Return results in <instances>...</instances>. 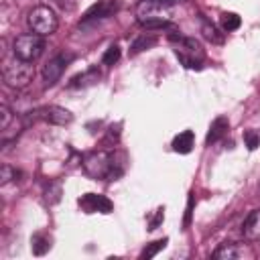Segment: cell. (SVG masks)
Instances as JSON below:
<instances>
[{
  "instance_id": "6da1fadb",
  "label": "cell",
  "mask_w": 260,
  "mask_h": 260,
  "mask_svg": "<svg viewBox=\"0 0 260 260\" xmlns=\"http://www.w3.org/2000/svg\"><path fill=\"white\" fill-rule=\"evenodd\" d=\"M179 0H140L136 6V20L144 28H165L175 18Z\"/></svg>"
},
{
  "instance_id": "7a4b0ae2",
  "label": "cell",
  "mask_w": 260,
  "mask_h": 260,
  "mask_svg": "<svg viewBox=\"0 0 260 260\" xmlns=\"http://www.w3.org/2000/svg\"><path fill=\"white\" fill-rule=\"evenodd\" d=\"M81 167L87 177L91 179H108L116 181L124 173V162H118L116 154L106 152V150H93L87 152L81 158Z\"/></svg>"
},
{
  "instance_id": "3957f363",
  "label": "cell",
  "mask_w": 260,
  "mask_h": 260,
  "mask_svg": "<svg viewBox=\"0 0 260 260\" xmlns=\"http://www.w3.org/2000/svg\"><path fill=\"white\" fill-rule=\"evenodd\" d=\"M169 39L177 41L175 55L187 69H201V65L205 61V51L199 41H195L191 37H181V35H169Z\"/></svg>"
},
{
  "instance_id": "277c9868",
  "label": "cell",
  "mask_w": 260,
  "mask_h": 260,
  "mask_svg": "<svg viewBox=\"0 0 260 260\" xmlns=\"http://www.w3.org/2000/svg\"><path fill=\"white\" fill-rule=\"evenodd\" d=\"M32 77H35L32 61L14 57L12 61H8L4 65V81H6V85H10L14 89H24L26 85H30Z\"/></svg>"
},
{
  "instance_id": "5b68a950",
  "label": "cell",
  "mask_w": 260,
  "mask_h": 260,
  "mask_svg": "<svg viewBox=\"0 0 260 260\" xmlns=\"http://www.w3.org/2000/svg\"><path fill=\"white\" fill-rule=\"evenodd\" d=\"M28 26L32 32L41 35V37H49L57 30L59 26V18L55 14V10L51 6H45V4H39L35 6L30 12H28Z\"/></svg>"
},
{
  "instance_id": "8992f818",
  "label": "cell",
  "mask_w": 260,
  "mask_h": 260,
  "mask_svg": "<svg viewBox=\"0 0 260 260\" xmlns=\"http://www.w3.org/2000/svg\"><path fill=\"white\" fill-rule=\"evenodd\" d=\"M45 51V39L37 32H26V35H18L12 43V53L18 59L24 61H37Z\"/></svg>"
},
{
  "instance_id": "52a82bcc",
  "label": "cell",
  "mask_w": 260,
  "mask_h": 260,
  "mask_svg": "<svg viewBox=\"0 0 260 260\" xmlns=\"http://www.w3.org/2000/svg\"><path fill=\"white\" fill-rule=\"evenodd\" d=\"M69 61H71V55L59 53V55H55L53 59H49L45 63V67H43V81H45L47 87L55 85L61 79V75H63V71H65V67H67Z\"/></svg>"
},
{
  "instance_id": "ba28073f",
  "label": "cell",
  "mask_w": 260,
  "mask_h": 260,
  "mask_svg": "<svg viewBox=\"0 0 260 260\" xmlns=\"http://www.w3.org/2000/svg\"><path fill=\"white\" fill-rule=\"evenodd\" d=\"M77 203L85 213H110L114 209V203L100 193H85L79 197Z\"/></svg>"
},
{
  "instance_id": "9c48e42d",
  "label": "cell",
  "mask_w": 260,
  "mask_h": 260,
  "mask_svg": "<svg viewBox=\"0 0 260 260\" xmlns=\"http://www.w3.org/2000/svg\"><path fill=\"white\" fill-rule=\"evenodd\" d=\"M215 260H238V258H244V256H252V252L244 246V244H238V242H223L219 244L213 254H211Z\"/></svg>"
},
{
  "instance_id": "30bf717a",
  "label": "cell",
  "mask_w": 260,
  "mask_h": 260,
  "mask_svg": "<svg viewBox=\"0 0 260 260\" xmlns=\"http://www.w3.org/2000/svg\"><path fill=\"white\" fill-rule=\"evenodd\" d=\"M116 10H118V2H116V0H104V2H100V4H93V6L85 12V16H83V24L104 20V18L112 16Z\"/></svg>"
},
{
  "instance_id": "8fae6325",
  "label": "cell",
  "mask_w": 260,
  "mask_h": 260,
  "mask_svg": "<svg viewBox=\"0 0 260 260\" xmlns=\"http://www.w3.org/2000/svg\"><path fill=\"white\" fill-rule=\"evenodd\" d=\"M242 234L248 242H258L260 240V209H252L244 223H242Z\"/></svg>"
},
{
  "instance_id": "7c38bea8",
  "label": "cell",
  "mask_w": 260,
  "mask_h": 260,
  "mask_svg": "<svg viewBox=\"0 0 260 260\" xmlns=\"http://www.w3.org/2000/svg\"><path fill=\"white\" fill-rule=\"evenodd\" d=\"M43 118L49 122V124H55V126H65V124H71L73 122V114L61 106H49L43 110Z\"/></svg>"
},
{
  "instance_id": "4fadbf2b",
  "label": "cell",
  "mask_w": 260,
  "mask_h": 260,
  "mask_svg": "<svg viewBox=\"0 0 260 260\" xmlns=\"http://www.w3.org/2000/svg\"><path fill=\"white\" fill-rule=\"evenodd\" d=\"M228 128H230L228 118H223V116L215 118V120L211 122V126H209V132H207L205 144H207V146H211V144H215L217 140H221V138L228 134Z\"/></svg>"
},
{
  "instance_id": "5bb4252c",
  "label": "cell",
  "mask_w": 260,
  "mask_h": 260,
  "mask_svg": "<svg viewBox=\"0 0 260 260\" xmlns=\"http://www.w3.org/2000/svg\"><path fill=\"white\" fill-rule=\"evenodd\" d=\"M195 146V134L193 130H183L173 138V150L179 154H189Z\"/></svg>"
},
{
  "instance_id": "9a60e30c",
  "label": "cell",
  "mask_w": 260,
  "mask_h": 260,
  "mask_svg": "<svg viewBox=\"0 0 260 260\" xmlns=\"http://www.w3.org/2000/svg\"><path fill=\"white\" fill-rule=\"evenodd\" d=\"M156 43H158L156 35H152V32H142V35H140V37H136V39H134V43L130 45V55H136V53H140V51L152 49Z\"/></svg>"
},
{
  "instance_id": "2e32d148",
  "label": "cell",
  "mask_w": 260,
  "mask_h": 260,
  "mask_svg": "<svg viewBox=\"0 0 260 260\" xmlns=\"http://www.w3.org/2000/svg\"><path fill=\"white\" fill-rule=\"evenodd\" d=\"M201 32H203V37L207 39V41H211V43H223V35L221 32H217V26L213 24V22H209L207 18H201Z\"/></svg>"
},
{
  "instance_id": "e0dca14e",
  "label": "cell",
  "mask_w": 260,
  "mask_h": 260,
  "mask_svg": "<svg viewBox=\"0 0 260 260\" xmlns=\"http://www.w3.org/2000/svg\"><path fill=\"white\" fill-rule=\"evenodd\" d=\"M219 22H221V28H223L225 32H232V30H238V28H240L242 18H240L236 12H221Z\"/></svg>"
},
{
  "instance_id": "ac0fdd59",
  "label": "cell",
  "mask_w": 260,
  "mask_h": 260,
  "mask_svg": "<svg viewBox=\"0 0 260 260\" xmlns=\"http://www.w3.org/2000/svg\"><path fill=\"white\" fill-rule=\"evenodd\" d=\"M98 79H100V71H98V69H89V71H85V73L73 77V79H71V87L87 85V83H93V81H98Z\"/></svg>"
},
{
  "instance_id": "d6986e66",
  "label": "cell",
  "mask_w": 260,
  "mask_h": 260,
  "mask_svg": "<svg viewBox=\"0 0 260 260\" xmlns=\"http://www.w3.org/2000/svg\"><path fill=\"white\" fill-rule=\"evenodd\" d=\"M167 242H169L167 238H162V240H156V242H150V244H148V246H146V248L140 252V258H142V260H148V258L156 256V254H158V252H160V250L167 246Z\"/></svg>"
},
{
  "instance_id": "ffe728a7",
  "label": "cell",
  "mask_w": 260,
  "mask_h": 260,
  "mask_svg": "<svg viewBox=\"0 0 260 260\" xmlns=\"http://www.w3.org/2000/svg\"><path fill=\"white\" fill-rule=\"evenodd\" d=\"M49 248H51V240H49L47 236H43V234L32 236V252H35L37 256H43Z\"/></svg>"
},
{
  "instance_id": "44dd1931",
  "label": "cell",
  "mask_w": 260,
  "mask_h": 260,
  "mask_svg": "<svg viewBox=\"0 0 260 260\" xmlns=\"http://www.w3.org/2000/svg\"><path fill=\"white\" fill-rule=\"evenodd\" d=\"M120 55H122L120 47H118V45H112V47L106 49V53H104V57H102V63H104V65H114V63H118Z\"/></svg>"
},
{
  "instance_id": "7402d4cb",
  "label": "cell",
  "mask_w": 260,
  "mask_h": 260,
  "mask_svg": "<svg viewBox=\"0 0 260 260\" xmlns=\"http://www.w3.org/2000/svg\"><path fill=\"white\" fill-rule=\"evenodd\" d=\"M12 120H14L12 110H10L6 104H2V106H0V130H2V132L8 130V126H10Z\"/></svg>"
},
{
  "instance_id": "603a6c76",
  "label": "cell",
  "mask_w": 260,
  "mask_h": 260,
  "mask_svg": "<svg viewBox=\"0 0 260 260\" xmlns=\"http://www.w3.org/2000/svg\"><path fill=\"white\" fill-rule=\"evenodd\" d=\"M244 142L248 146V150H254L260 146V130H246L244 132Z\"/></svg>"
},
{
  "instance_id": "cb8c5ba5",
  "label": "cell",
  "mask_w": 260,
  "mask_h": 260,
  "mask_svg": "<svg viewBox=\"0 0 260 260\" xmlns=\"http://www.w3.org/2000/svg\"><path fill=\"white\" fill-rule=\"evenodd\" d=\"M16 171L10 167V165H2V171H0V183L2 185H6L8 181H12V179H16Z\"/></svg>"
},
{
  "instance_id": "d4e9b609",
  "label": "cell",
  "mask_w": 260,
  "mask_h": 260,
  "mask_svg": "<svg viewBox=\"0 0 260 260\" xmlns=\"http://www.w3.org/2000/svg\"><path fill=\"white\" fill-rule=\"evenodd\" d=\"M162 217H165L162 209H156V217H154V219H152V221L148 223V230H154V228H156V225H158V223L162 221Z\"/></svg>"
},
{
  "instance_id": "484cf974",
  "label": "cell",
  "mask_w": 260,
  "mask_h": 260,
  "mask_svg": "<svg viewBox=\"0 0 260 260\" xmlns=\"http://www.w3.org/2000/svg\"><path fill=\"white\" fill-rule=\"evenodd\" d=\"M63 10H71L73 6H75V0H55Z\"/></svg>"
},
{
  "instance_id": "4316f807",
  "label": "cell",
  "mask_w": 260,
  "mask_h": 260,
  "mask_svg": "<svg viewBox=\"0 0 260 260\" xmlns=\"http://www.w3.org/2000/svg\"><path fill=\"white\" fill-rule=\"evenodd\" d=\"M191 209H193V195L189 197V205H187V215H185V225H189V219H191Z\"/></svg>"
}]
</instances>
